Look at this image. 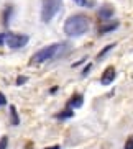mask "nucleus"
Listing matches in <instances>:
<instances>
[{"mask_svg":"<svg viewBox=\"0 0 133 149\" xmlns=\"http://www.w3.org/2000/svg\"><path fill=\"white\" fill-rule=\"evenodd\" d=\"M89 26H90V23H89V18L85 15H72L64 23V33L71 38H79V36L87 33Z\"/></svg>","mask_w":133,"mask_h":149,"instance_id":"f257e3e1","label":"nucleus"},{"mask_svg":"<svg viewBox=\"0 0 133 149\" xmlns=\"http://www.w3.org/2000/svg\"><path fill=\"white\" fill-rule=\"evenodd\" d=\"M66 49H67L66 43H54V44H49V46H44V48H41L40 51H36V53L33 54L31 62H36V64L46 62V61H49V59L58 57L59 54H62Z\"/></svg>","mask_w":133,"mask_h":149,"instance_id":"f03ea898","label":"nucleus"},{"mask_svg":"<svg viewBox=\"0 0 133 149\" xmlns=\"http://www.w3.org/2000/svg\"><path fill=\"white\" fill-rule=\"evenodd\" d=\"M61 8V0H43V8H41V20L44 23H49L53 17Z\"/></svg>","mask_w":133,"mask_h":149,"instance_id":"7ed1b4c3","label":"nucleus"},{"mask_svg":"<svg viewBox=\"0 0 133 149\" xmlns=\"http://www.w3.org/2000/svg\"><path fill=\"white\" fill-rule=\"evenodd\" d=\"M28 38L27 35H18V33H5V40L4 43L12 49H20L23 48L25 44L28 43Z\"/></svg>","mask_w":133,"mask_h":149,"instance_id":"20e7f679","label":"nucleus"},{"mask_svg":"<svg viewBox=\"0 0 133 149\" xmlns=\"http://www.w3.org/2000/svg\"><path fill=\"white\" fill-rule=\"evenodd\" d=\"M115 77H117L115 67L108 66L105 70H104L102 77H100V84H102V85H110V84L113 82V80H115Z\"/></svg>","mask_w":133,"mask_h":149,"instance_id":"39448f33","label":"nucleus"},{"mask_svg":"<svg viewBox=\"0 0 133 149\" xmlns=\"http://www.w3.org/2000/svg\"><path fill=\"white\" fill-rule=\"evenodd\" d=\"M113 13H115V8L112 5H102L100 10H99V18L105 22V20H110L113 17Z\"/></svg>","mask_w":133,"mask_h":149,"instance_id":"423d86ee","label":"nucleus"},{"mask_svg":"<svg viewBox=\"0 0 133 149\" xmlns=\"http://www.w3.org/2000/svg\"><path fill=\"white\" fill-rule=\"evenodd\" d=\"M82 103H84V98H82V95H74L71 100L67 102V108H69V110L79 108V107H82Z\"/></svg>","mask_w":133,"mask_h":149,"instance_id":"0eeeda50","label":"nucleus"},{"mask_svg":"<svg viewBox=\"0 0 133 149\" xmlns=\"http://www.w3.org/2000/svg\"><path fill=\"white\" fill-rule=\"evenodd\" d=\"M118 28V23L113 22V23H108V25H100L99 26V35H105V33H110V31L117 30Z\"/></svg>","mask_w":133,"mask_h":149,"instance_id":"6e6552de","label":"nucleus"},{"mask_svg":"<svg viewBox=\"0 0 133 149\" xmlns=\"http://www.w3.org/2000/svg\"><path fill=\"white\" fill-rule=\"evenodd\" d=\"M10 116H12V125L17 126L20 125V118H18V113H17V108L13 105H10Z\"/></svg>","mask_w":133,"mask_h":149,"instance_id":"1a4fd4ad","label":"nucleus"},{"mask_svg":"<svg viewBox=\"0 0 133 149\" xmlns=\"http://www.w3.org/2000/svg\"><path fill=\"white\" fill-rule=\"evenodd\" d=\"M72 115H74V111L67 108L66 111H61V113H58V115H56V118H59V120H66V118H71Z\"/></svg>","mask_w":133,"mask_h":149,"instance_id":"9d476101","label":"nucleus"},{"mask_svg":"<svg viewBox=\"0 0 133 149\" xmlns=\"http://www.w3.org/2000/svg\"><path fill=\"white\" fill-rule=\"evenodd\" d=\"M113 48H115V43H113V44H108V46H105V48H104L102 51L99 53L97 59H99V61H100V59H104V56H105V54L108 53V51H110V49H113Z\"/></svg>","mask_w":133,"mask_h":149,"instance_id":"9b49d317","label":"nucleus"},{"mask_svg":"<svg viewBox=\"0 0 133 149\" xmlns=\"http://www.w3.org/2000/svg\"><path fill=\"white\" fill-rule=\"evenodd\" d=\"M76 5H79V7H92V2L90 0H72Z\"/></svg>","mask_w":133,"mask_h":149,"instance_id":"f8f14e48","label":"nucleus"},{"mask_svg":"<svg viewBox=\"0 0 133 149\" xmlns=\"http://www.w3.org/2000/svg\"><path fill=\"white\" fill-rule=\"evenodd\" d=\"M7 146H8V138L4 136V138L0 139V149H7Z\"/></svg>","mask_w":133,"mask_h":149,"instance_id":"ddd939ff","label":"nucleus"},{"mask_svg":"<svg viewBox=\"0 0 133 149\" xmlns=\"http://www.w3.org/2000/svg\"><path fill=\"white\" fill-rule=\"evenodd\" d=\"M125 149H133V134L127 139V143H125Z\"/></svg>","mask_w":133,"mask_h":149,"instance_id":"4468645a","label":"nucleus"},{"mask_svg":"<svg viewBox=\"0 0 133 149\" xmlns=\"http://www.w3.org/2000/svg\"><path fill=\"white\" fill-rule=\"evenodd\" d=\"M4 105H7V98H5L4 93L0 92V107H4Z\"/></svg>","mask_w":133,"mask_h":149,"instance_id":"2eb2a0df","label":"nucleus"},{"mask_svg":"<svg viewBox=\"0 0 133 149\" xmlns=\"http://www.w3.org/2000/svg\"><path fill=\"white\" fill-rule=\"evenodd\" d=\"M23 82H27V77H18V79H17V84H18V85H22Z\"/></svg>","mask_w":133,"mask_h":149,"instance_id":"dca6fc26","label":"nucleus"},{"mask_svg":"<svg viewBox=\"0 0 133 149\" xmlns=\"http://www.w3.org/2000/svg\"><path fill=\"white\" fill-rule=\"evenodd\" d=\"M89 70H90V64H87V67L82 70V75H87V74H89Z\"/></svg>","mask_w":133,"mask_h":149,"instance_id":"f3484780","label":"nucleus"},{"mask_svg":"<svg viewBox=\"0 0 133 149\" xmlns=\"http://www.w3.org/2000/svg\"><path fill=\"white\" fill-rule=\"evenodd\" d=\"M46 149H61L59 146H51V148H46Z\"/></svg>","mask_w":133,"mask_h":149,"instance_id":"a211bd4d","label":"nucleus"}]
</instances>
